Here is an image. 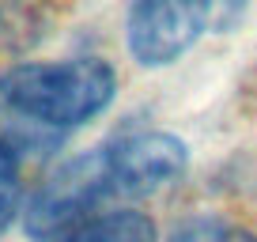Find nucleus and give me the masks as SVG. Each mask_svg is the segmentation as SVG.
<instances>
[{
  "label": "nucleus",
  "instance_id": "0eeeda50",
  "mask_svg": "<svg viewBox=\"0 0 257 242\" xmlns=\"http://www.w3.org/2000/svg\"><path fill=\"white\" fill-rule=\"evenodd\" d=\"M23 208V170L19 155L0 140V231H8L12 219Z\"/></svg>",
  "mask_w": 257,
  "mask_h": 242
},
{
  "label": "nucleus",
  "instance_id": "f257e3e1",
  "mask_svg": "<svg viewBox=\"0 0 257 242\" xmlns=\"http://www.w3.org/2000/svg\"><path fill=\"white\" fill-rule=\"evenodd\" d=\"M117 95V72L102 57L23 61L0 72L4 106L38 125L76 129L106 110Z\"/></svg>",
  "mask_w": 257,
  "mask_h": 242
},
{
  "label": "nucleus",
  "instance_id": "f03ea898",
  "mask_svg": "<svg viewBox=\"0 0 257 242\" xmlns=\"http://www.w3.org/2000/svg\"><path fill=\"white\" fill-rule=\"evenodd\" d=\"M246 0H133L125 23L128 53L144 68L185 57L204 34H223L242 19Z\"/></svg>",
  "mask_w": 257,
  "mask_h": 242
},
{
  "label": "nucleus",
  "instance_id": "20e7f679",
  "mask_svg": "<svg viewBox=\"0 0 257 242\" xmlns=\"http://www.w3.org/2000/svg\"><path fill=\"white\" fill-rule=\"evenodd\" d=\"M113 193L121 197H148L174 186L189 167V152L170 133H133L106 148Z\"/></svg>",
  "mask_w": 257,
  "mask_h": 242
},
{
  "label": "nucleus",
  "instance_id": "423d86ee",
  "mask_svg": "<svg viewBox=\"0 0 257 242\" xmlns=\"http://www.w3.org/2000/svg\"><path fill=\"white\" fill-rule=\"evenodd\" d=\"M170 242H257V238L223 216H193L182 227H174Z\"/></svg>",
  "mask_w": 257,
  "mask_h": 242
},
{
  "label": "nucleus",
  "instance_id": "39448f33",
  "mask_svg": "<svg viewBox=\"0 0 257 242\" xmlns=\"http://www.w3.org/2000/svg\"><path fill=\"white\" fill-rule=\"evenodd\" d=\"M57 242H159V231H155L152 216L121 208V212H98L95 219L61 234Z\"/></svg>",
  "mask_w": 257,
  "mask_h": 242
},
{
  "label": "nucleus",
  "instance_id": "7ed1b4c3",
  "mask_svg": "<svg viewBox=\"0 0 257 242\" xmlns=\"http://www.w3.org/2000/svg\"><path fill=\"white\" fill-rule=\"evenodd\" d=\"M113 193L110 163H106V148L68 159L61 170L42 182V189L34 193L31 208H27V231L34 238H49V234H68L80 223L95 219L91 212Z\"/></svg>",
  "mask_w": 257,
  "mask_h": 242
}]
</instances>
